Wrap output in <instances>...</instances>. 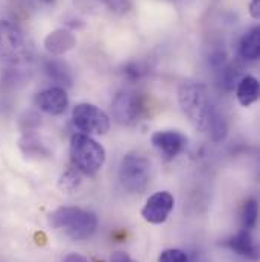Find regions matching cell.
<instances>
[{"mask_svg":"<svg viewBox=\"0 0 260 262\" xmlns=\"http://www.w3.org/2000/svg\"><path fill=\"white\" fill-rule=\"evenodd\" d=\"M178 102L196 130L213 142H222L227 137V122L211 102L205 85L194 81L183 82L178 89Z\"/></svg>","mask_w":260,"mask_h":262,"instance_id":"cell-1","label":"cell"},{"mask_svg":"<svg viewBox=\"0 0 260 262\" xmlns=\"http://www.w3.org/2000/svg\"><path fill=\"white\" fill-rule=\"evenodd\" d=\"M49 226L63 229L75 241L88 239L98 229V216L79 207H60L49 215Z\"/></svg>","mask_w":260,"mask_h":262,"instance_id":"cell-2","label":"cell"},{"mask_svg":"<svg viewBox=\"0 0 260 262\" xmlns=\"http://www.w3.org/2000/svg\"><path fill=\"white\" fill-rule=\"evenodd\" d=\"M105 149L104 146L96 142L93 137L84 133L73 134L70 139V159L73 166L85 174L94 176L98 174L104 163H105Z\"/></svg>","mask_w":260,"mask_h":262,"instance_id":"cell-3","label":"cell"},{"mask_svg":"<svg viewBox=\"0 0 260 262\" xmlns=\"http://www.w3.org/2000/svg\"><path fill=\"white\" fill-rule=\"evenodd\" d=\"M29 58V46L18 25L11 20H0V61L20 64Z\"/></svg>","mask_w":260,"mask_h":262,"instance_id":"cell-4","label":"cell"},{"mask_svg":"<svg viewBox=\"0 0 260 262\" xmlns=\"http://www.w3.org/2000/svg\"><path fill=\"white\" fill-rule=\"evenodd\" d=\"M149 162L135 152H130L122 159L119 179L122 186L131 194H141L149 185Z\"/></svg>","mask_w":260,"mask_h":262,"instance_id":"cell-5","label":"cell"},{"mask_svg":"<svg viewBox=\"0 0 260 262\" xmlns=\"http://www.w3.org/2000/svg\"><path fill=\"white\" fill-rule=\"evenodd\" d=\"M73 124L78 130L84 131V134H105L110 130V118L99 107L82 102L78 104L72 112Z\"/></svg>","mask_w":260,"mask_h":262,"instance_id":"cell-6","label":"cell"},{"mask_svg":"<svg viewBox=\"0 0 260 262\" xmlns=\"http://www.w3.org/2000/svg\"><path fill=\"white\" fill-rule=\"evenodd\" d=\"M111 108L116 122L122 125H132L143 113V101L137 93L119 92L113 99Z\"/></svg>","mask_w":260,"mask_h":262,"instance_id":"cell-7","label":"cell"},{"mask_svg":"<svg viewBox=\"0 0 260 262\" xmlns=\"http://www.w3.org/2000/svg\"><path fill=\"white\" fill-rule=\"evenodd\" d=\"M174 196L168 191L155 192L146 200V204L141 209V216L151 224H161L168 220L174 209Z\"/></svg>","mask_w":260,"mask_h":262,"instance_id":"cell-8","label":"cell"},{"mask_svg":"<svg viewBox=\"0 0 260 262\" xmlns=\"http://www.w3.org/2000/svg\"><path fill=\"white\" fill-rule=\"evenodd\" d=\"M151 142L166 160L175 159L187 146V137L180 131L174 130L155 131L151 137Z\"/></svg>","mask_w":260,"mask_h":262,"instance_id":"cell-9","label":"cell"},{"mask_svg":"<svg viewBox=\"0 0 260 262\" xmlns=\"http://www.w3.org/2000/svg\"><path fill=\"white\" fill-rule=\"evenodd\" d=\"M34 102L41 112L52 116H58L65 112L68 105V96L63 87H51L37 93Z\"/></svg>","mask_w":260,"mask_h":262,"instance_id":"cell-10","label":"cell"},{"mask_svg":"<svg viewBox=\"0 0 260 262\" xmlns=\"http://www.w3.org/2000/svg\"><path fill=\"white\" fill-rule=\"evenodd\" d=\"M75 43H76L75 35L65 29H57L51 32L44 40L46 51L51 52L52 55H63L64 52L70 51L75 46Z\"/></svg>","mask_w":260,"mask_h":262,"instance_id":"cell-11","label":"cell"},{"mask_svg":"<svg viewBox=\"0 0 260 262\" xmlns=\"http://www.w3.org/2000/svg\"><path fill=\"white\" fill-rule=\"evenodd\" d=\"M259 81L254 76L247 75L242 76L238 82L236 98L242 107H250L259 99Z\"/></svg>","mask_w":260,"mask_h":262,"instance_id":"cell-12","label":"cell"},{"mask_svg":"<svg viewBox=\"0 0 260 262\" xmlns=\"http://www.w3.org/2000/svg\"><path fill=\"white\" fill-rule=\"evenodd\" d=\"M239 55L247 61H256L260 55V29L251 28L239 43Z\"/></svg>","mask_w":260,"mask_h":262,"instance_id":"cell-13","label":"cell"},{"mask_svg":"<svg viewBox=\"0 0 260 262\" xmlns=\"http://www.w3.org/2000/svg\"><path fill=\"white\" fill-rule=\"evenodd\" d=\"M228 247L231 250H234L238 255L250 258V259H257V249L256 244L253 241V236L250 233V230H241L238 235H234L230 241H228Z\"/></svg>","mask_w":260,"mask_h":262,"instance_id":"cell-14","label":"cell"},{"mask_svg":"<svg viewBox=\"0 0 260 262\" xmlns=\"http://www.w3.org/2000/svg\"><path fill=\"white\" fill-rule=\"evenodd\" d=\"M46 72L48 75L60 82V84H65V85H70L72 84V75H70V70L67 69V66L63 61H58V60H51L46 63Z\"/></svg>","mask_w":260,"mask_h":262,"instance_id":"cell-15","label":"cell"},{"mask_svg":"<svg viewBox=\"0 0 260 262\" xmlns=\"http://www.w3.org/2000/svg\"><path fill=\"white\" fill-rule=\"evenodd\" d=\"M257 215H259V207L256 200H248L244 204L242 209V226L245 230H251L256 227L257 223Z\"/></svg>","mask_w":260,"mask_h":262,"instance_id":"cell-16","label":"cell"},{"mask_svg":"<svg viewBox=\"0 0 260 262\" xmlns=\"http://www.w3.org/2000/svg\"><path fill=\"white\" fill-rule=\"evenodd\" d=\"M79 171L75 168V169H67L64 174L60 177V188L64 191V192H73L79 185H81V177L78 174Z\"/></svg>","mask_w":260,"mask_h":262,"instance_id":"cell-17","label":"cell"},{"mask_svg":"<svg viewBox=\"0 0 260 262\" xmlns=\"http://www.w3.org/2000/svg\"><path fill=\"white\" fill-rule=\"evenodd\" d=\"M20 148L26 154H48V149L34 136H26L20 140Z\"/></svg>","mask_w":260,"mask_h":262,"instance_id":"cell-18","label":"cell"},{"mask_svg":"<svg viewBox=\"0 0 260 262\" xmlns=\"http://www.w3.org/2000/svg\"><path fill=\"white\" fill-rule=\"evenodd\" d=\"M158 262H191L189 256L180 250V249H168L164 252H161V255L158 256Z\"/></svg>","mask_w":260,"mask_h":262,"instance_id":"cell-19","label":"cell"},{"mask_svg":"<svg viewBox=\"0 0 260 262\" xmlns=\"http://www.w3.org/2000/svg\"><path fill=\"white\" fill-rule=\"evenodd\" d=\"M222 84L225 85L227 90L233 89L236 82H239V70H236V67L228 66L222 70Z\"/></svg>","mask_w":260,"mask_h":262,"instance_id":"cell-20","label":"cell"},{"mask_svg":"<svg viewBox=\"0 0 260 262\" xmlns=\"http://www.w3.org/2000/svg\"><path fill=\"white\" fill-rule=\"evenodd\" d=\"M111 11H116V12H124V11H128L131 6L130 0H102Z\"/></svg>","mask_w":260,"mask_h":262,"instance_id":"cell-21","label":"cell"},{"mask_svg":"<svg viewBox=\"0 0 260 262\" xmlns=\"http://www.w3.org/2000/svg\"><path fill=\"white\" fill-rule=\"evenodd\" d=\"M125 73L130 79H140L141 75L145 73V70L141 69V66L137 64V63H130V64L125 67Z\"/></svg>","mask_w":260,"mask_h":262,"instance_id":"cell-22","label":"cell"},{"mask_svg":"<svg viewBox=\"0 0 260 262\" xmlns=\"http://www.w3.org/2000/svg\"><path fill=\"white\" fill-rule=\"evenodd\" d=\"M110 262H135V261L131 258L128 253H125V252H116V253H113V256H111Z\"/></svg>","mask_w":260,"mask_h":262,"instance_id":"cell-23","label":"cell"},{"mask_svg":"<svg viewBox=\"0 0 260 262\" xmlns=\"http://www.w3.org/2000/svg\"><path fill=\"white\" fill-rule=\"evenodd\" d=\"M250 14L253 18H260V0H251L250 2Z\"/></svg>","mask_w":260,"mask_h":262,"instance_id":"cell-24","label":"cell"},{"mask_svg":"<svg viewBox=\"0 0 260 262\" xmlns=\"http://www.w3.org/2000/svg\"><path fill=\"white\" fill-rule=\"evenodd\" d=\"M63 262H88V259L79 253H68L63 259Z\"/></svg>","mask_w":260,"mask_h":262,"instance_id":"cell-25","label":"cell"}]
</instances>
